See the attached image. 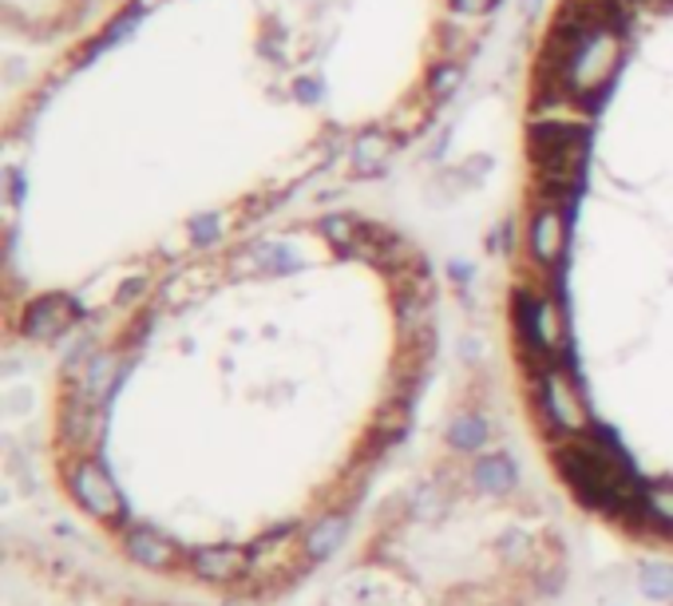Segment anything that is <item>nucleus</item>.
<instances>
[{
  "label": "nucleus",
  "mask_w": 673,
  "mask_h": 606,
  "mask_svg": "<svg viewBox=\"0 0 673 606\" xmlns=\"http://www.w3.org/2000/svg\"><path fill=\"white\" fill-rule=\"evenodd\" d=\"M527 155L539 170V187L578 190L591 155V128L571 120H539L527 128Z\"/></svg>",
  "instance_id": "1"
},
{
  "label": "nucleus",
  "mask_w": 673,
  "mask_h": 606,
  "mask_svg": "<svg viewBox=\"0 0 673 606\" xmlns=\"http://www.w3.org/2000/svg\"><path fill=\"white\" fill-rule=\"evenodd\" d=\"M534 385H539V408H543L551 437H559V432H566V437H583V432H591L586 397H583V388H578V381L571 377L566 361L547 368Z\"/></svg>",
  "instance_id": "2"
},
{
  "label": "nucleus",
  "mask_w": 673,
  "mask_h": 606,
  "mask_svg": "<svg viewBox=\"0 0 673 606\" xmlns=\"http://www.w3.org/2000/svg\"><path fill=\"white\" fill-rule=\"evenodd\" d=\"M68 492H71V499L88 511V516L103 519V524H111V519L123 516V496H119L115 480H111L108 467L96 464V460H76V464H71Z\"/></svg>",
  "instance_id": "3"
},
{
  "label": "nucleus",
  "mask_w": 673,
  "mask_h": 606,
  "mask_svg": "<svg viewBox=\"0 0 673 606\" xmlns=\"http://www.w3.org/2000/svg\"><path fill=\"white\" fill-rule=\"evenodd\" d=\"M527 250H531L534 266L547 278H559L566 254V210L563 207H534L531 230H527Z\"/></svg>",
  "instance_id": "4"
},
{
  "label": "nucleus",
  "mask_w": 673,
  "mask_h": 606,
  "mask_svg": "<svg viewBox=\"0 0 673 606\" xmlns=\"http://www.w3.org/2000/svg\"><path fill=\"white\" fill-rule=\"evenodd\" d=\"M79 321V306L68 294H44L24 309V338L32 341H56Z\"/></svg>",
  "instance_id": "5"
},
{
  "label": "nucleus",
  "mask_w": 673,
  "mask_h": 606,
  "mask_svg": "<svg viewBox=\"0 0 673 606\" xmlns=\"http://www.w3.org/2000/svg\"><path fill=\"white\" fill-rule=\"evenodd\" d=\"M190 571H195L202 583H214V586H227V583H242L250 579V551L234 543H218V547H198L190 555Z\"/></svg>",
  "instance_id": "6"
},
{
  "label": "nucleus",
  "mask_w": 673,
  "mask_h": 606,
  "mask_svg": "<svg viewBox=\"0 0 673 606\" xmlns=\"http://www.w3.org/2000/svg\"><path fill=\"white\" fill-rule=\"evenodd\" d=\"M123 547H128V559L147 571H170L178 563V543L158 531V527L147 524H135V527H123Z\"/></svg>",
  "instance_id": "7"
},
{
  "label": "nucleus",
  "mask_w": 673,
  "mask_h": 606,
  "mask_svg": "<svg viewBox=\"0 0 673 606\" xmlns=\"http://www.w3.org/2000/svg\"><path fill=\"white\" fill-rule=\"evenodd\" d=\"M115 381H119V353H91L88 365L79 368L76 377H68V388L79 393L88 405L103 408V400L111 397Z\"/></svg>",
  "instance_id": "8"
},
{
  "label": "nucleus",
  "mask_w": 673,
  "mask_h": 606,
  "mask_svg": "<svg viewBox=\"0 0 673 606\" xmlns=\"http://www.w3.org/2000/svg\"><path fill=\"white\" fill-rule=\"evenodd\" d=\"M349 536V516L345 511H329V516H321L317 524H309V531L301 536V547H306L309 559H329L336 551V547L345 543Z\"/></svg>",
  "instance_id": "9"
},
{
  "label": "nucleus",
  "mask_w": 673,
  "mask_h": 606,
  "mask_svg": "<svg viewBox=\"0 0 673 606\" xmlns=\"http://www.w3.org/2000/svg\"><path fill=\"white\" fill-rule=\"evenodd\" d=\"M487 440H492V420H487L484 412H475V408L455 412L452 425H448V444H452L455 452H464V456L484 452Z\"/></svg>",
  "instance_id": "10"
},
{
  "label": "nucleus",
  "mask_w": 673,
  "mask_h": 606,
  "mask_svg": "<svg viewBox=\"0 0 673 606\" xmlns=\"http://www.w3.org/2000/svg\"><path fill=\"white\" fill-rule=\"evenodd\" d=\"M472 484L487 496H504L507 487H515V460L504 452H479L472 464Z\"/></svg>",
  "instance_id": "11"
},
{
  "label": "nucleus",
  "mask_w": 673,
  "mask_h": 606,
  "mask_svg": "<svg viewBox=\"0 0 673 606\" xmlns=\"http://www.w3.org/2000/svg\"><path fill=\"white\" fill-rule=\"evenodd\" d=\"M393 147H396V140L388 131H365V135H356V143H353L356 175H376V170H385Z\"/></svg>",
  "instance_id": "12"
},
{
  "label": "nucleus",
  "mask_w": 673,
  "mask_h": 606,
  "mask_svg": "<svg viewBox=\"0 0 673 606\" xmlns=\"http://www.w3.org/2000/svg\"><path fill=\"white\" fill-rule=\"evenodd\" d=\"M317 230L326 234V242L341 254H356V242H361V219L353 214H326L317 222Z\"/></svg>",
  "instance_id": "13"
},
{
  "label": "nucleus",
  "mask_w": 673,
  "mask_h": 606,
  "mask_svg": "<svg viewBox=\"0 0 673 606\" xmlns=\"http://www.w3.org/2000/svg\"><path fill=\"white\" fill-rule=\"evenodd\" d=\"M408 420H412V405H408V400H393L388 408H380V412H376L373 432L385 440V444H396V440L408 432Z\"/></svg>",
  "instance_id": "14"
},
{
  "label": "nucleus",
  "mask_w": 673,
  "mask_h": 606,
  "mask_svg": "<svg viewBox=\"0 0 673 606\" xmlns=\"http://www.w3.org/2000/svg\"><path fill=\"white\" fill-rule=\"evenodd\" d=\"M642 499H646V511H650L653 527H673V480L646 484Z\"/></svg>",
  "instance_id": "15"
},
{
  "label": "nucleus",
  "mask_w": 673,
  "mask_h": 606,
  "mask_svg": "<svg viewBox=\"0 0 673 606\" xmlns=\"http://www.w3.org/2000/svg\"><path fill=\"white\" fill-rule=\"evenodd\" d=\"M638 586H642L646 598H653V603H665V598H673V566L646 563L642 575H638Z\"/></svg>",
  "instance_id": "16"
},
{
  "label": "nucleus",
  "mask_w": 673,
  "mask_h": 606,
  "mask_svg": "<svg viewBox=\"0 0 673 606\" xmlns=\"http://www.w3.org/2000/svg\"><path fill=\"white\" fill-rule=\"evenodd\" d=\"M460 80H464V68H460L455 60H444L428 71V91H432L435 100H448V96L460 88Z\"/></svg>",
  "instance_id": "17"
},
{
  "label": "nucleus",
  "mask_w": 673,
  "mask_h": 606,
  "mask_svg": "<svg viewBox=\"0 0 673 606\" xmlns=\"http://www.w3.org/2000/svg\"><path fill=\"white\" fill-rule=\"evenodd\" d=\"M412 504L420 516H435V504H440V496H435V484H424V487H416L412 492Z\"/></svg>",
  "instance_id": "18"
},
{
  "label": "nucleus",
  "mask_w": 673,
  "mask_h": 606,
  "mask_svg": "<svg viewBox=\"0 0 673 606\" xmlns=\"http://www.w3.org/2000/svg\"><path fill=\"white\" fill-rule=\"evenodd\" d=\"M455 12H464V16H484V12L495 9V0H452Z\"/></svg>",
  "instance_id": "19"
},
{
  "label": "nucleus",
  "mask_w": 673,
  "mask_h": 606,
  "mask_svg": "<svg viewBox=\"0 0 673 606\" xmlns=\"http://www.w3.org/2000/svg\"><path fill=\"white\" fill-rule=\"evenodd\" d=\"M214 227H218L214 219H198L195 222V242H210V239H214Z\"/></svg>",
  "instance_id": "20"
},
{
  "label": "nucleus",
  "mask_w": 673,
  "mask_h": 606,
  "mask_svg": "<svg viewBox=\"0 0 673 606\" xmlns=\"http://www.w3.org/2000/svg\"><path fill=\"white\" fill-rule=\"evenodd\" d=\"M630 4H638V9H653V12L673 9V0H630Z\"/></svg>",
  "instance_id": "21"
}]
</instances>
